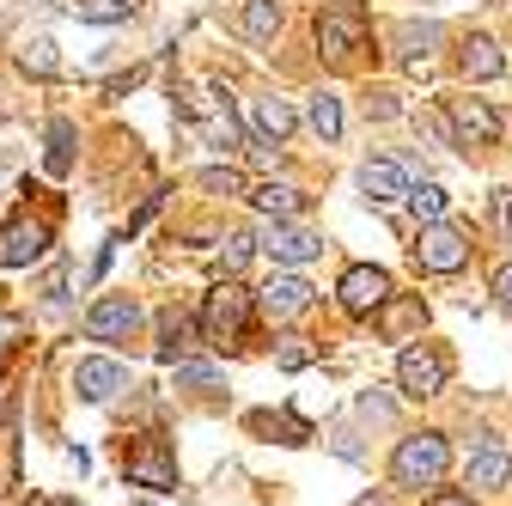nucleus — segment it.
<instances>
[{"label": "nucleus", "mask_w": 512, "mask_h": 506, "mask_svg": "<svg viewBox=\"0 0 512 506\" xmlns=\"http://www.w3.org/2000/svg\"><path fill=\"white\" fill-rule=\"evenodd\" d=\"M445 470H452V439L445 433H409L391 452V482L397 488H433Z\"/></svg>", "instance_id": "nucleus-1"}, {"label": "nucleus", "mask_w": 512, "mask_h": 506, "mask_svg": "<svg viewBox=\"0 0 512 506\" xmlns=\"http://www.w3.org/2000/svg\"><path fill=\"white\" fill-rule=\"evenodd\" d=\"M250 305H256V293H244L232 275L208 293V311H202V336L214 342V348H232L244 330H250Z\"/></svg>", "instance_id": "nucleus-2"}, {"label": "nucleus", "mask_w": 512, "mask_h": 506, "mask_svg": "<svg viewBox=\"0 0 512 506\" xmlns=\"http://www.w3.org/2000/svg\"><path fill=\"white\" fill-rule=\"evenodd\" d=\"M470 232L464 226H452V220H433V226H421V238H415V269L421 275H458L464 263H470Z\"/></svg>", "instance_id": "nucleus-3"}, {"label": "nucleus", "mask_w": 512, "mask_h": 506, "mask_svg": "<svg viewBox=\"0 0 512 506\" xmlns=\"http://www.w3.org/2000/svg\"><path fill=\"white\" fill-rule=\"evenodd\" d=\"M445 378H452V360H445L439 348H403L397 354V391L409 397V403H421V397H439L445 391Z\"/></svg>", "instance_id": "nucleus-4"}, {"label": "nucleus", "mask_w": 512, "mask_h": 506, "mask_svg": "<svg viewBox=\"0 0 512 506\" xmlns=\"http://www.w3.org/2000/svg\"><path fill=\"white\" fill-rule=\"evenodd\" d=\"M122 476L135 482V488L165 494V488H177V458H171L165 439H135V446H128V458H122Z\"/></svg>", "instance_id": "nucleus-5"}, {"label": "nucleus", "mask_w": 512, "mask_h": 506, "mask_svg": "<svg viewBox=\"0 0 512 506\" xmlns=\"http://www.w3.org/2000/svg\"><path fill=\"white\" fill-rule=\"evenodd\" d=\"M354 49H366V13H360V7H330V13H317V55L354 61Z\"/></svg>", "instance_id": "nucleus-6"}, {"label": "nucleus", "mask_w": 512, "mask_h": 506, "mask_svg": "<svg viewBox=\"0 0 512 506\" xmlns=\"http://www.w3.org/2000/svg\"><path fill=\"white\" fill-rule=\"evenodd\" d=\"M384 299H391V275L372 269V263H354V269L342 275V287H336V305L348 311V318H372Z\"/></svg>", "instance_id": "nucleus-7"}, {"label": "nucleus", "mask_w": 512, "mask_h": 506, "mask_svg": "<svg viewBox=\"0 0 512 506\" xmlns=\"http://www.w3.org/2000/svg\"><path fill=\"white\" fill-rule=\"evenodd\" d=\"M256 244H263V250H269V257H275L281 269H299V263H311L317 250H324V238H317V232H305V226H293V220H263Z\"/></svg>", "instance_id": "nucleus-8"}, {"label": "nucleus", "mask_w": 512, "mask_h": 506, "mask_svg": "<svg viewBox=\"0 0 512 506\" xmlns=\"http://www.w3.org/2000/svg\"><path fill=\"white\" fill-rule=\"evenodd\" d=\"M445 122H452V135L464 147H494L500 141V116L482 98H452V104H445Z\"/></svg>", "instance_id": "nucleus-9"}, {"label": "nucleus", "mask_w": 512, "mask_h": 506, "mask_svg": "<svg viewBox=\"0 0 512 506\" xmlns=\"http://www.w3.org/2000/svg\"><path fill=\"white\" fill-rule=\"evenodd\" d=\"M141 330V305L135 299H98L92 311H86V336L92 342H122V336H135Z\"/></svg>", "instance_id": "nucleus-10"}, {"label": "nucleus", "mask_w": 512, "mask_h": 506, "mask_svg": "<svg viewBox=\"0 0 512 506\" xmlns=\"http://www.w3.org/2000/svg\"><path fill=\"white\" fill-rule=\"evenodd\" d=\"M43 250H49V220L19 214V220L7 226V238H0V263H7V269H31Z\"/></svg>", "instance_id": "nucleus-11"}, {"label": "nucleus", "mask_w": 512, "mask_h": 506, "mask_svg": "<svg viewBox=\"0 0 512 506\" xmlns=\"http://www.w3.org/2000/svg\"><path fill=\"white\" fill-rule=\"evenodd\" d=\"M311 305V281L305 275H275L263 293H256V311H263V318H275V324H287V318H299V311Z\"/></svg>", "instance_id": "nucleus-12"}, {"label": "nucleus", "mask_w": 512, "mask_h": 506, "mask_svg": "<svg viewBox=\"0 0 512 506\" xmlns=\"http://www.w3.org/2000/svg\"><path fill=\"white\" fill-rule=\"evenodd\" d=\"M360 189H366L372 208H391V202L409 196V171H403L397 159H366V165H360Z\"/></svg>", "instance_id": "nucleus-13"}, {"label": "nucleus", "mask_w": 512, "mask_h": 506, "mask_svg": "<svg viewBox=\"0 0 512 506\" xmlns=\"http://www.w3.org/2000/svg\"><path fill=\"white\" fill-rule=\"evenodd\" d=\"M250 129H256V141H269V147H281L293 129H299V110L287 104V98H250Z\"/></svg>", "instance_id": "nucleus-14"}, {"label": "nucleus", "mask_w": 512, "mask_h": 506, "mask_svg": "<svg viewBox=\"0 0 512 506\" xmlns=\"http://www.w3.org/2000/svg\"><path fill=\"white\" fill-rule=\"evenodd\" d=\"M74 391L86 403H110L116 391H128V366H116V360H80L74 366Z\"/></svg>", "instance_id": "nucleus-15"}, {"label": "nucleus", "mask_w": 512, "mask_h": 506, "mask_svg": "<svg viewBox=\"0 0 512 506\" xmlns=\"http://www.w3.org/2000/svg\"><path fill=\"white\" fill-rule=\"evenodd\" d=\"M512 482V452L500 446V439H482V446L470 452V488H482V494H500Z\"/></svg>", "instance_id": "nucleus-16"}, {"label": "nucleus", "mask_w": 512, "mask_h": 506, "mask_svg": "<svg viewBox=\"0 0 512 506\" xmlns=\"http://www.w3.org/2000/svg\"><path fill=\"white\" fill-rule=\"evenodd\" d=\"M372 318H378V336H384V342H403L409 330H421V324H427V305H421V299H397V293H391V299L372 311Z\"/></svg>", "instance_id": "nucleus-17"}, {"label": "nucleus", "mask_w": 512, "mask_h": 506, "mask_svg": "<svg viewBox=\"0 0 512 506\" xmlns=\"http://www.w3.org/2000/svg\"><path fill=\"white\" fill-rule=\"evenodd\" d=\"M250 202H256V214H263V220H293V214H305V189L269 177V183L250 189Z\"/></svg>", "instance_id": "nucleus-18"}, {"label": "nucleus", "mask_w": 512, "mask_h": 506, "mask_svg": "<svg viewBox=\"0 0 512 506\" xmlns=\"http://www.w3.org/2000/svg\"><path fill=\"white\" fill-rule=\"evenodd\" d=\"M458 68H464V80H500L506 74V55H500L494 37H470L464 55H458Z\"/></svg>", "instance_id": "nucleus-19"}, {"label": "nucleus", "mask_w": 512, "mask_h": 506, "mask_svg": "<svg viewBox=\"0 0 512 506\" xmlns=\"http://www.w3.org/2000/svg\"><path fill=\"white\" fill-rule=\"evenodd\" d=\"M305 122H311L317 141H336V135H342V98H336V92H311V98H305Z\"/></svg>", "instance_id": "nucleus-20"}, {"label": "nucleus", "mask_w": 512, "mask_h": 506, "mask_svg": "<svg viewBox=\"0 0 512 506\" xmlns=\"http://www.w3.org/2000/svg\"><path fill=\"white\" fill-rule=\"evenodd\" d=\"M43 165H49V177H68L74 171V122L68 116L49 122V153H43Z\"/></svg>", "instance_id": "nucleus-21"}, {"label": "nucleus", "mask_w": 512, "mask_h": 506, "mask_svg": "<svg viewBox=\"0 0 512 506\" xmlns=\"http://www.w3.org/2000/svg\"><path fill=\"white\" fill-rule=\"evenodd\" d=\"M275 31H281V0H244V37L269 43Z\"/></svg>", "instance_id": "nucleus-22"}, {"label": "nucleus", "mask_w": 512, "mask_h": 506, "mask_svg": "<svg viewBox=\"0 0 512 506\" xmlns=\"http://www.w3.org/2000/svg\"><path fill=\"white\" fill-rule=\"evenodd\" d=\"M439 37H445V31H439V19L403 25V37H397V43H403V61H409V68H421V61L433 55V43H439Z\"/></svg>", "instance_id": "nucleus-23"}, {"label": "nucleus", "mask_w": 512, "mask_h": 506, "mask_svg": "<svg viewBox=\"0 0 512 506\" xmlns=\"http://www.w3.org/2000/svg\"><path fill=\"white\" fill-rule=\"evenodd\" d=\"M183 348H189V318H183V311H165V318H159V360L177 366Z\"/></svg>", "instance_id": "nucleus-24"}, {"label": "nucleus", "mask_w": 512, "mask_h": 506, "mask_svg": "<svg viewBox=\"0 0 512 506\" xmlns=\"http://www.w3.org/2000/svg\"><path fill=\"white\" fill-rule=\"evenodd\" d=\"M403 202L415 208L421 226H433V220H445V202H452V196H445L439 183H409V196H403Z\"/></svg>", "instance_id": "nucleus-25"}, {"label": "nucleus", "mask_w": 512, "mask_h": 506, "mask_svg": "<svg viewBox=\"0 0 512 506\" xmlns=\"http://www.w3.org/2000/svg\"><path fill=\"white\" fill-rule=\"evenodd\" d=\"M128 13H135V0H74V19L86 25H122Z\"/></svg>", "instance_id": "nucleus-26"}, {"label": "nucleus", "mask_w": 512, "mask_h": 506, "mask_svg": "<svg viewBox=\"0 0 512 506\" xmlns=\"http://www.w3.org/2000/svg\"><path fill=\"white\" fill-rule=\"evenodd\" d=\"M19 61H25V74H37V80H49V74L61 68V55H55V37H31V43L19 49Z\"/></svg>", "instance_id": "nucleus-27"}, {"label": "nucleus", "mask_w": 512, "mask_h": 506, "mask_svg": "<svg viewBox=\"0 0 512 506\" xmlns=\"http://www.w3.org/2000/svg\"><path fill=\"white\" fill-rule=\"evenodd\" d=\"M250 250H256V238H250V232H232V238H226V250H220V269H226V275H238V269L250 263Z\"/></svg>", "instance_id": "nucleus-28"}, {"label": "nucleus", "mask_w": 512, "mask_h": 506, "mask_svg": "<svg viewBox=\"0 0 512 506\" xmlns=\"http://www.w3.org/2000/svg\"><path fill=\"white\" fill-rule=\"evenodd\" d=\"M177 385L208 391V385H220V372H214V366H202V360H177Z\"/></svg>", "instance_id": "nucleus-29"}, {"label": "nucleus", "mask_w": 512, "mask_h": 506, "mask_svg": "<svg viewBox=\"0 0 512 506\" xmlns=\"http://www.w3.org/2000/svg\"><path fill=\"white\" fill-rule=\"evenodd\" d=\"M202 189H214V196H238V189H244V177H238L232 165H226V171L214 165V171H202Z\"/></svg>", "instance_id": "nucleus-30"}, {"label": "nucleus", "mask_w": 512, "mask_h": 506, "mask_svg": "<svg viewBox=\"0 0 512 506\" xmlns=\"http://www.w3.org/2000/svg\"><path fill=\"white\" fill-rule=\"evenodd\" d=\"M208 141H214V147H220V153H232V147H238V122H232V110H226V116H214V122H208Z\"/></svg>", "instance_id": "nucleus-31"}, {"label": "nucleus", "mask_w": 512, "mask_h": 506, "mask_svg": "<svg viewBox=\"0 0 512 506\" xmlns=\"http://www.w3.org/2000/svg\"><path fill=\"white\" fill-rule=\"evenodd\" d=\"M494 232L512 244V189H500V196H494Z\"/></svg>", "instance_id": "nucleus-32"}, {"label": "nucleus", "mask_w": 512, "mask_h": 506, "mask_svg": "<svg viewBox=\"0 0 512 506\" xmlns=\"http://www.w3.org/2000/svg\"><path fill=\"white\" fill-rule=\"evenodd\" d=\"M281 366H287V372H299V366H311V348H305V342L293 336V342L281 348Z\"/></svg>", "instance_id": "nucleus-33"}, {"label": "nucleus", "mask_w": 512, "mask_h": 506, "mask_svg": "<svg viewBox=\"0 0 512 506\" xmlns=\"http://www.w3.org/2000/svg\"><path fill=\"white\" fill-rule=\"evenodd\" d=\"M494 299L512 311V263H500V269H494Z\"/></svg>", "instance_id": "nucleus-34"}, {"label": "nucleus", "mask_w": 512, "mask_h": 506, "mask_svg": "<svg viewBox=\"0 0 512 506\" xmlns=\"http://www.w3.org/2000/svg\"><path fill=\"white\" fill-rule=\"evenodd\" d=\"M427 506H476V500H470V494H458V488H445V494H433Z\"/></svg>", "instance_id": "nucleus-35"}, {"label": "nucleus", "mask_w": 512, "mask_h": 506, "mask_svg": "<svg viewBox=\"0 0 512 506\" xmlns=\"http://www.w3.org/2000/svg\"><path fill=\"white\" fill-rule=\"evenodd\" d=\"M354 506H391V500H384V494H360Z\"/></svg>", "instance_id": "nucleus-36"}, {"label": "nucleus", "mask_w": 512, "mask_h": 506, "mask_svg": "<svg viewBox=\"0 0 512 506\" xmlns=\"http://www.w3.org/2000/svg\"><path fill=\"white\" fill-rule=\"evenodd\" d=\"M61 506H68V500H61Z\"/></svg>", "instance_id": "nucleus-37"}]
</instances>
